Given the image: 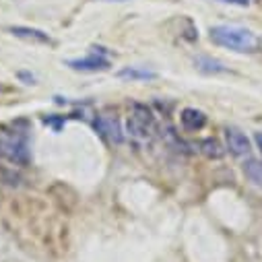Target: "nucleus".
Here are the masks:
<instances>
[{
	"instance_id": "nucleus-5",
	"label": "nucleus",
	"mask_w": 262,
	"mask_h": 262,
	"mask_svg": "<svg viewBox=\"0 0 262 262\" xmlns=\"http://www.w3.org/2000/svg\"><path fill=\"white\" fill-rule=\"evenodd\" d=\"M225 145H227V151L231 155H235V157H246L252 151L250 139L242 133L239 128H233V126L225 128Z\"/></svg>"
},
{
	"instance_id": "nucleus-12",
	"label": "nucleus",
	"mask_w": 262,
	"mask_h": 262,
	"mask_svg": "<svg viewBox=\"0 0 262 262\" xmlns=\"http://www.w3.org/2000/svg\"><path fill=\"white\" fill-rule=\"evenodd\" d=\"M120 79H130V81H151L155 79L157 75L153 71H147V69H139V67H126L118 73Z\"/></svg>"
},
{
	"instance_id": "nucleus-10",
	"label": "nucleus",
	"mask_w": 262,
	"mask_h": 262,
	"mask_svg": "<svg viewBox=\"0 0 262 262\" xmlns=\"http://www.w3.org/2000/svg\"><path fill=\"white\" fill-rule=\"evenodd\" d=\"M199 151L209 159H221L225 155V149L221 147V143L217 139H203L199 143Z\"/></svg>"
},
{
	"instance_id": "nucleus-15",
	"label": "nucleus",
	"mask_w": 262,
	"mask_h": 262,
	"mask_svg": "<svg viewBox=\"0 0 262 262\" xmlns=\"http://www.w3.org/2000/svg\"><path fill=\"white\" fill-rule=\"evenodd\" d=\"M105 3H126V0H105Z\"/></svg>"
},
{
	"instance_id": "nucleus-2",
	"label": "nucleus",
	"mask_w": 262,
	"mask_h": 262,
	"mask_svg": "<svg viewBox=\"0 0 262 262\" xmlns=\"http://www.w3.org/2000/svg\"><path fill=\"white\" fill-rule=\"evenodd\" d=\"M211 41L221 46V48L233 50V52H254L260 43L250 29L239 27V25H215V27H211Z\"/></svg>"
},
{
	"instance_id": "nucleus-9",
	"label": "nucleus",
	"mask_w": 262,
	"mask_h": 262,
	"mask_svg": "<svg viewBox=\"0 0 262 262\" xmlns=\"http://www.w3.org/2000/svg\"><path fill=\"white\" fill-rule=\"evenodd\" d=\"M194 64H196V69H199L201 73H205V75H219V73H227V67L223 62H219V60H215V58H211V56H199L194 60Z\"/></svg>"
},
{
	"instance_id": "nucleus-13",
	"label": "nucleus",
	"mask_w": 262,
	"mask_h": 262,
	"mask_svg": "<svg viewBox=\"0 0 262 262\" xmlns=\"http://www.w3.org/2000/svg\"><path fill=\"white\" fill-rule=\"evenodd\" d=\"M223 3H229V5H235V7H248L250 0H223Z\"/></svg>"
},
{
	"instance_id": "nucleus-7",
	"label": "nucleus",
	"mask_w": 262,
	"mask_h": 262,
	"mask_svg": "<svg viewBox=\"0 0 262 262\" xmlns=\"http://www.w3.org/2000/svg\"><path fill=\"white\" fill-rule=\"evenodd\" d=\"M180 122H182V128L188 130V133H199V130L207 126V116L205 112L196 107H184L180 114Z\"/></svg>"
},
{
	"instance_id": "nucleus-1",
	"label": "nucleus",
	"mask_w": 262,
	"mask_h": 262,
	"mask_svg": "<svg viewBox=\"0 0 262 262\" xmlns=\"http://www.w3.org/2000/svg\"><path fill=\"white\" fill-rule=\"evenodd\" d=\"M0 155L17 165L29 163V137L23 122L0 128Z\"/></svg>"
},
{
	"instance_id": "nucleus-16",
	"label": "nucleus",
	"mask_w": 262,
	"mask_h": 262,
	"mask_svg": "<svg viewBox=\"0 0 262 262\" xmlns=\"http://www.w3.org/2000/svg\"><path fill=\"white\" fill-rule=\"evenodd\" d=\"M260 48H262V41H260Z\"/></svg>"
},
{
	"instance_id": "nucleus-8",
	"label": "nucleus",
	"mask_w": 262,
	"mask_h": 262,
	"mask_svg": "<svg viewBox=\"0 0 262 262\" xmlns=\"http://www.w3.org/2000/svg\"><path fill=\"white\" fill-rule=\"evenodd\" d=\"M9 31L19 37V39H25V41H31V43H52V37L41 31V29H35V27H23V25H15V27H9Z\"/></svg>"
},
{
	"instance_id": "nucleus-11",
	"label": "nucleus",
	"mask_w": 262,
	"mask_h": 262,
	"mask_svg": "<svg viewBox=\"0 0 262 262\" xmlns=\"http://www.w3.org/2000/svg\"><path fill=\"white\" fill-rule=\"evenodd\" d=\"M242 169H244L246 178H248L254 186L262 188V161H258V159H246Z\"/></svg>"
},
{
	"instance_id": "nucleus-3",
	"label": "nucleus",
	"mask_w": 262,
	"mask_h": 262,
	"mask_svg": "<svg viewBox=\"0 0 262 262\" xmlns=\"http://www.w3.org/2000/svg\"><path fill=\"white\" fill-rule=\"evenodd\" d=\"M128 135L137 141H149L155 133V114L145 103H130L128 112Z\"/></svg>"
},
{
	"instance_id": "nucleus-14",
	"label": "nucleus",
	"mask_w": 262,
	"mask_h": 262,
	"mask_svg": "<svg viewBox=\"0 0 262 262\" xmlns=\"http://www.w3.org/2000/svg\"><path fill=\"white\" fill-rule=\"evenodd\" d=\"M254 141H256V147H258V151H260V155H262V133H256V135H254Z\"/></svg>"
},
{
	"instance_id": "nucleus-4",
	"label": "nucleus",
	"mask_w": 262,
	"mask_h": 262,
	"mask_svg": "<svg viewBox=\"0 0 262 262\" xmlns=\"http://www.w3.org/2000/svg\"><path fill=\"white\" fill-rule=\"evenodd\" d=\"M91 50H95V52H91L85 58L69 60L67 64H69L73 71H83V73H101V71H107L110 69V58L101 56V54H105V48H91Z\"/></svg>"
},
{
	"instance_id": "nucleus-6",
	"label": "nucleus",
	"mask_w": 262,
	"mask_h": 262,
	"mask_svg": "<svg viewBox=\"0 0 262 262\" xmlns=\"http://www.w3.org/2000/svg\"><path fill=\"white\" fill-rule=\"evenodd\" d=\"M95 128L99 130V133L110 143H116V145L122 143V126H120V122H118L116 116H112V114H99L97 120H95Z\"/></svg>"
}]
</instances>
